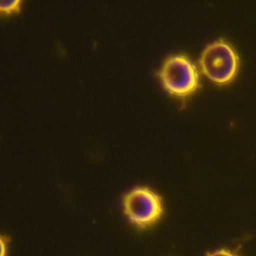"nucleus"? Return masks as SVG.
<instances>
[{
  "label": "nucleus",
  "mask_w": 256,
  "mask_h": 256,
  "mask_svg": "<svg viewBox=\"0 0 256 256\" xmlns=\"http://www.w3.org/2000/svg\"><path fill=\"white\" fill-rule=\"evenodd\" d=\"M206 256H238L233 252L226 248H221V250H216L212 252L208 253Z\"/></svg>",
  "instance_id": "5"
},
{
  "label": "nucleus",
  "mask_w": 256,
  "mask_h": 256,
  "mask_svg": "<svg viewBox=\"0 0 256 256\" xmlns=\"http://www.w3.org/2000/svg\"><path fill=\"white\" fill-rule=\"evenodd\" d=\"M7 248V240L6 238H2L1 239V256H5Z\"/></svg>",
  "instance_id": "6"
},
{
  "label": "nucleus",
  "mask_w": 256,
  "mask_h": 256,
  "mask_svg": "<svg viewBox=\"0 0 256 256\" xmlns=\"http://www.w3.org/2000/svg\"><path fill=\"white\" fill-rule=\"evenodd\" d=\"M22 1L20 0H10L1 1L0 2V12L2 16H10L18 14L22 10Z\"/></svg>",
  "instance_id": "4"
},
{
  "label": "nucleus",
  "mask_w": 256,
  "mask_h": 256,
  "mask_svg": "<svg viewBox=\"0 0 256 256\" xmlns=\"http://www.w3.org/2000/svg\"><path fill=\"white\" fill-rule=\"evenodd\" d=\"M239 65L236 50L223 40L206 46L199 59L202 72L218 85L230 83L238 74Z\"/></svg>",
  "instance_id": "1"
},
{
  "label": "nucleus",
  "mask_w": 256,
  "mask_h": 256,
  "mask_svg": "<svg viewBox=\"0 0 256 256\" xmlns=\"http://www.w3.org/2000/svg\"><path fill=\"white\" fill-rule=\"evenodd\" d=\"M157 74L164 89L172 96L186 98L199 86L197 67L185 55L168 56Z\"/></svg>",
  "instance_id": "2"
},
{
  "label": "nucleus",
  "mask_w": 256,
  "mask_h": 256,
  "mask_svg": "<svg viewBox=\"0 0 256 256\" xmlns=\"http://www.w3.org/2000/svg\"><path fill=\"white\" fill-rule=\"evenodd\" d=\"M124 214L132 224L145 228L156 222L163 214L161 197L148 187L132 188L122 198Z\"/></svg>",
  "instance_id": "3"
}]
</instances>
